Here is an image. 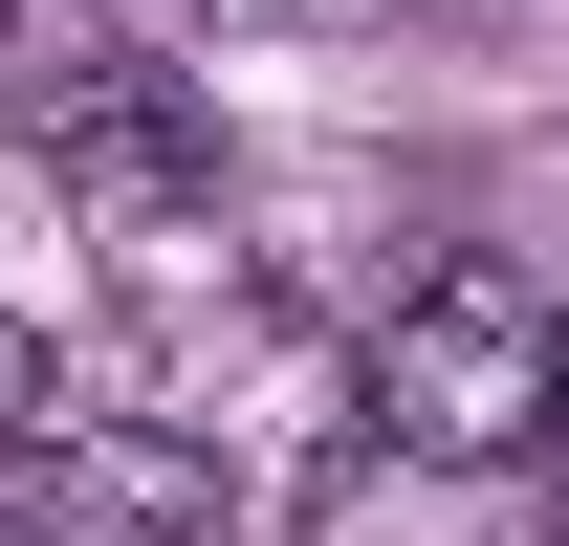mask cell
<instances>
[{"label":"cell","mask_w":569,"mask_h":546,"mask_svg":"<svg viewBox=\"0 0 569 546\" xmlns=\"http://www.w3.org/2000/svg\"><path fill=\"white\" fill-rule=\"evenodd\" d=\"M548 350H569V284L526 263H438L395 328H372V415L417 459H548Z\"/></svg>","instance_id":"obj_1"},{"label":"cell","mask_w":569,"mask_h":546,"mask_svg":"<svg viewBox=\"0 0 569 546\" xmlns=\"http://www.w3.org/2000/svg\"><path fill=\"white\" fill-rule=\"evenodd\" d=\"M22 132H44V175H88V198H132V219H176V198H219V110L176 67H132V44H44V67L0 88Z\"/></svg>","instance_id":"obj_2"},{"label":"cell","mask_w":569,"mask_h":546,"mask_svg":"<svg viewBox=\"0 0 569 546\" xmlns=\"http://www.w3.org/2000/svg\"><path fill=\"white\" fill-rule=\"evenodd\" d=\"M22 525H44V546H219L241 481H219L176 415H67V437L22 459Z\"/></svg>","instance_id":"obj_3"},{"label":"cell","mask_w":569,"mask_h":546,"mask_svg":"<svg viewBox=\"0 0 569 546\" xmlns=\"http://www.w3.org/2000/svg\"><path fill=\"white\" fill-rule=\"evenodd\" d=\"M22 67H44V44H22V0H0V88H22Z\"/></svg>","instance_id":"obj_4"},{"label":"cell","mask_w":569,"mask_h":546,"mask_svg":"<svg viewBox=\"0 0 569 546\" xmlns=\"http://www.w3.org/2000/svg\"><path fill=\"white\" fill-rule=\"evenodd\" d=\"M548 459H569V350H548Z\"/></svg>","instance_id":"obj_5"},{"label":"cell","mask_w":569,"mask_h":546,"mask_svg":"<svg viewBox=\"0 0 569 546\" xmlns=\"http://www.w3.org/2000/svg\"><path fill=\"white\" fill-rule=\"evenodd\" d=\"M0 394H22V306H0Z\"/></svg>","instance_id":"obj_6"}]
</instances>
